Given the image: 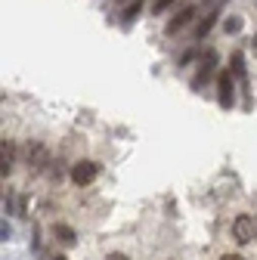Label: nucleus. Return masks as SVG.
Segmentation results:
<instances>
[{
    "mask_svg": "<svg viewBox=\"0 0 257 260\" xmlns=\"http://www.w3.org/2000/svg\"><path fill=\"white\" fill-rule=\"evenodd\" d=\"M217 106L227 109V112L236 106V75L230 69L217 72Z\"/></svg>",
    "mask_w": 257,
    "mask_h": 260,
    "instance_id": "1",
    "label": "nucleus"
},
{
    "mask_svg": "<svg viewBox=\"0 0 257 260\" xmlns=\"http://www.w3.org/2000/svg\"><path fill=\"white\" fill-rule=\"evenodd\" d=\"M202 13V7H196V4H189V7H183V10H177L174 13V19L165 25V35L168 38H174V35H180L183 28H189L192 22H196V16Z\"/></svg>",
    "mask_w": 257,
    "mask_h": 260,
    "instance_id": "2",
    "label": "nucleus"
},
{
    "mask_svg": "<svg viewBox=\"0 0 257 260\" xmlns=\"http://www.w3.org/2000/svg\"><path fill=\"white\" fill-rule=\"evenodd\" d=\"M233 239H236L239 245H251V242L257 239V220H254L251 214H239V217L233 220Z\"/></svg>",
    "mask_w": 257,
    "mask_h": 260,
    "instance_id": "3",
    "label": "nucleus"
},
{
    "mask_svg": "<svg viewBox=\"0 0 257 260\" xmlns=\"http://www.w3.org/2000/svg\"><path fill=\"white\" fill-rule=\"evenodd\" d=\"M223 4L227 0H211V7L205 10V16L199 19V25H196V31H192V38L196 41H202V38H208V31L217 25V19H220V10H223Z\"/></svg>",
    "mask_w": 257,
    "mask_h": 260,
    "instance_id": "4",
    "label": "nucleus"
},
{
    "mask_svg": "<svg viewBox=\"0 0 257 260\" xmlns=\"http://www.w3.org/2000/svg\"><path fill=\"white\" fill-rule=\"evenodd\" d=\"M25 158H28V171H31V174H41L47 165H53V161H50V152H47L44 143H28Z\"/></svg>",
    "mask_w": 257,
    "mask_h": 260,
    "instance_id": "5",
    "label": "nucleus"
},
{
    "mask_svg": "<svg viewBox=\"0 0 257 260\" xmlns=\"http://www.w3.org/2000/svg\"><path fill=\"white\" fill-rule=\"evenodd\" d=\"M96 177H100V165H96V161H90V158L78 161V165L72 168V183H75V186H90Z\"/></svg>",
    "mask_w": 257,
    "mask_h": 260,
    "instance_id": "6",
    "label": "nucleus"
},
{
    "mask_svg": "<svg viewBox=\"0 0 257 260\" xmlns=\"http://www.w3.org/2000/svg\"><path fill=\"white\" fill-rule=\"evenodd\" d=\"M214 72H217V53H214V50H208V53L202 56V62H199V75L192 78V90H199V87H202Z\"/></svg>",
    "mask_w": 257,
    "mask_h": 260,
    "instance_id": "7",
    "label": "nucleus"
},
{
    "mask_svg": "<svg viewBox=\"0 0 257 260\" xmlns=\"http://www.w3.org/2000/svg\"><path fill=\"white\" fill-rule=\"evenodd\" d=\"M13 165H16V140H4V146H0V174H4V180L13 174Z\"/></svg>",
    "mask_w": 257,
    "mask_h": 260,
    "instance_id": "8",
    "label": "nucleus"
},
{
    "mask_svg": "<svg viewBox=\"0 0 257 260\" xmlns=\"http://www.w3.org/2000/svg\"><path fill=\"white\" fill-rule=\"evenodd\" d=\"M53 233L59 236L62 245H75V242H78V233L72 230V226H66V223H56V226H53Z\"/></svg>",
    "mask_w": 257,
    "mask_h": 260,
    "instance_id": "9",
    "label": "nucleus"
},
{
    "mask_svg": "<svg viewBox=\"0 0 257 260\" xmlns=\"http://www.w3.org/2000/svg\"><path fill=\"white\" fill-rule=\"evenodd\" d=\"M230 72H233L239 81H245V53H242V50H236V53L230 56Z\"/></svg>",
    "mask_w": 257,
    "mask_h": 260,
    "instance_id": "10",
    "label": "nucleus"
},
{
    "mask_svg": "<svg viewBox=\"0 0 257 260\" xmlns=\"http://www.w3.org/2000/svg\"><path fill=\"white\" fill-rule=\"evenodd\" d=\"M140 10H143V0H134L131 7H124V10H121V25L127 28V25L137 19V13H140Z\"/></svg>",
    "mask_w": 257,
    "mask_h": 260,
    "instance_id": "11",
    "label": "nucleus"
},
{
    "mask_svg": "<svg viewBox=\"0 0 257 260\" xmlns=\"http://www.w3.org/2000/svg\"><path fill=\"white\" fill-rule=\"evenodd\" d=\"M242 28H245V22L239 16H227V19H223V31H227V35H239Z\"/></svg>",
    "mask_w": 257,
    "mask_h": 260,
    "instance_id": "12",
    "label": "nucleus"
},
{
    "mask_svg": "<svg viewBox=\"0 0 257 260\" xmlns=\"http://www.w3.org/2000/svg\"><path fill=\"white\" fill-rule=\"evenodd\" d=\"M171 4H174V0H155V4H152V16H162Z\"/></svg>",
    "mask_w": 257,
    "mask_h": 260,
    "instance_id": "13",
    "label": "nucleus"
},
{
    "mask_svg": "<svg viewBox=\"0 0 257 260\" xmlns=\"http://www.w3.org/2000/svg\"><path fill=\"white\" fill-rule=\"evenodd\" d=\"M192 59H199V47H192V50H186V53L180 56V65H189Z\"/></svg>",
    "mask_w": 257,
    "mask_h": 260,
    "instance_id": "14",
    "label": "nucleus"
},
{
    "mask_svg": "<svg viewBox=\"0 0 257 260\" xmlns=\"http://www.w3.org/2000/svg\"><path fill=\"white\" fill-rule=\"evenodd\" d=\"M106 260H131V257H127V254H121V251H112Z\"/></svg>",
    "mask_w": 257,
    "mask_h": 260,
    "instance_id": "15",
    "label": "nucleus"
},
{
    "mask_svg": "<svg viewBox=\"0 0 257 260\" xmlns=\"http://www.w3.org/2000/svg\"><path fill=\"white\" fill-rule=\"evenodd\" d=\"M220 260H245V257H242V254H223Z\"/></svg>",
    "mask_w": 257,
    "mask_h": 260,
    "instance_id": "16",
    "label": "nucleus"
},
{
    "mask_svg": "<svg viewBox=\"0 0 257 260\" xmlns=\"http://www.w3.org/2000/svg\"><path fill=\"white\" fill-rule=\"evenodd\" d=\"M254 53H257V35H254Z\"/></svg>",
    "mask_w": 257,
    "mask_h": 260,
    "instance_id": "17",
    "label": "nucleus"
},
{
    "mask_svg": "<svg viewBox=\"0 0 257 260\" xmlns=\"http://www.w3.org/2000/svg\"><path fill=\"white\" fill-rule=\"evenodd\" d=\"M53 260H66V257H62V254H59V257H53Z\"/></svg>",
    "mask_w": 257,
    "mask_h": 260,
    "instance_id": "18",
    "label": "nucleus"
}]
</instances>
